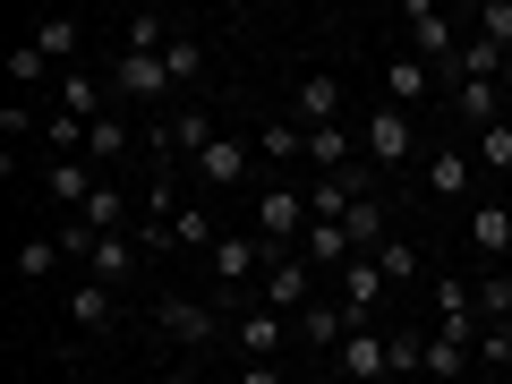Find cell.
<instances>
[{
    "instance_id": "obj_1",
    "label": "cell",
    "mask_w": 512,
    "mask_h": 384,
    "mask_svg": "<svg viewBox=\"0 0 512 384\" xmlns=\"http://www.w3.org/2000/svg\"><path fill=\"white\" fill-rule=\"evenodd\" d=\"M205 274H214L222 299H256V291H265V274H274V256H265V239H256V231H222L214 248H205Z\"/></svg>"
},
{
    "instance_id": "obj_2",
    "label": "cell",
    "mask_w": 512,
    "mask_h": 384,
    "mask_svg": "<svg viewBox=\"0 0 512 384\" xmlns=\"http://www.w3.org/2000/svg\"><path fill=\"white\" fill-rule=\"evenodd\" d=\"M402 26H410V60H427V69H453L461 35H453V18H444V9H427V0H410V9H402Z\"/></svg>"
},
{
    "instance_id": "obj_3",
    "label": "cell",
    "mask_w": 512,
    "mask_h": 384,
    "mask_svg": "<svg viewBox=\"0 0 512 384\" xmlns=\"http://www.w3.org/2000/svg\"><path fill=\"white\" fill-rule=\"evenodd\" d=\"M308 299H316V265L282 248V256H274V274H265V291H256V308H274V316H299Z\"/></svg>"
},
{
    "instance_id": "obj_4",
    "label": "cell",
    "mask_w": 512,
    "mask_h": 384,
    "mask_svg": "<svg viewBox=\"0 0 512 384\" xmlns=\"http://www.w3.org/2000/svg\"><path fill=\"white\" fill-rule=\"evenodd\" d=\"M308 188H265V197H256V239H282V248H291V239H308Z\"/></svg>"
},
{
    "instance_id": "obj_5",
    "label": "cell",
    "mask_w": 512,
    "mask_h": 384,
    "mask_svg": "<svg viewBox=\"0 0 512 384\" xmlns=\"http://www.w3.org/2000/svg\"><path fill=\"white\" fill-rule=\"evenodd\" d=\"M333 367H342L350 384H384V376H393V333H376V325H359V333H350L342 350H333Z\"/></svg>"
},
{
    "instance_id": "obj_6",
    "label": "cell",
    "mask_w": 512,
    "mask_h": 384,
    "mask_svg": "<svg viewBox=\"0 0 512 384\" xmlns=\"http://www.w3.org/2000/svg\"><path fill=\"white\" fill-rule=\"evenodd\" d=\"M359 146H367V163H410V111L402 103H376L367 128H359Z\"/></svg>"
},
{
    "instance_id": "obj_7",
    "label": "cell",
    "mask_w": 512,
    "mask_h": 384,
    "mask_svg": "<svg viewBox=\"0 0 512 384\" xmlns=\"http://www.w3.org/2000/svg\"><path fill=\"white\" fill-rule=\"evenodd\" d=\"M384 291H393V282H384L376 256H350V265H342V308H350V325H376Z\"/></svg>"
},
{
    "instance_id": "obj_8",
    "label": "cell",
    "mask_w": 512,
    "mask_h": 384,
    "mask_svg": "<svg viewBox=\"0 0 512 384\" xmlns=\"http://www.w3.org/2000/svg\"><path fill=\"white\" fill-rule=\"evenodd\" d=\"M111 94H128V103H154V94H180V86H171V69H163V60L120 52V60H111Z\"/></svg>"
},
{
    "instance_id": "obj_9",
    "label": "cell",
    "mask_w": 512,
    "mask_h": 384,
    "mask_svg": "<svg viewBox=\"0 0 512 384\" xmlns=\"http://www.w3.org/2000/svg\"><path fill=\"white\" fill-rule=\"evenodd\" d=\"M137 256H146V248H137V231H103V239H94V256H86V282L120 291V282L137 274Z\"/></svg>"
},
{
    "instance_id": "obj_10",
    "label": "cell",
    "mask_w": 512,
    "mask_h": 384,
    "mask_svg": "<svg viewBox=\"0 0 512 384\" xmlns=\"http://www.w3.org/2000/svg\"><path fill=\"white\" fill-rule=\"evenodd\" d=\"M154 325H163L171 342L197 350V342H214V333H222V316L205 308V299H154Z\"/></svg>"
},
{
    "instance_id": "obj_11",
    "label": "cell",
    "mask_w": 512,
    "mask_h": 384,
    "mask_svg": "<svg viewBox=\"0 0 512 384\" xmlns=\"http://www.w3.org/2000/svg\"><path fill=\"white\" fill-rule=\"evenodd\" d=\"M291 120H299V128H333V120H342V77H325V69H316V77H299Z\"/></svg>"
},
{
    "instance_id": "obj_12",
    "label": "cell",
    "mask_w": 512,
    "mask_h": 384,
    "mask_svg": "<svg viewBox=\"0 0 512 384\" xmlns=\"http://www.w3.org/2000/svg\"><path fill=\"white\" fill-rule=\"evenodd\" d=\"M188 171H197V188H239V180H248V146H239V137H214Z\"/></svg>"
},
{
    "instance_id": "obj_13",
    "label": "cell",
    "mask_w": 512,
    "mask_h": 384,
    "mask_svg": "<svg viewBox=\"0 0 512 384\" xmlns=\"http://www.w3.org/2000/svg\"><path fill=\"white\" fill-rule=\"evenodd\" d=\"M461 231H470V248H478V256H487V265H495V256L512 248V205H504V197L470 205V222H461Z\"/></svg>"
},
{
    "instance_id": "obj_14",
    "label": "cell",
    "mask_w": 512,
    "mask_h": 384,
    "mask_svg": "<svg viewBox=\"0 0 512 384\" xmlns=\"http://www.w3.org/2000/svg\"><path fill=\"white\" fill-rule=\"evenodd\" d=\"M282 325H291V316H274V308H239V325H231L239 359H274V350H282Z\"/></svg>"
},
{
    "instance_id": "obj_15",
    "label": "cell",
    "mask_w": 512,
    "mask_h": 384,
    "mask_svg": "<svg viewBox=\"0 0 512 384\" xmlns=\"http://www.w3.org/2000/svg\"><path fill=\"white\" fill-rule=\"evenodd\" d=\"M299 333H308L316 350H342L359 325H350V308H342V299H308V308H299Z\"/></svg>"
},
{
    "instance_id": "obj_16",
    "label": "cell",
    "mask_w": 512,
    "mask_h": 384,
    "mask_svg": "<svg viewBox=\"0 0 512 384\" xmlns=\"http://www.w3.org/2000/svg\"><path fill=\"white\" fill-rule=\"evenodd\" d=\"M52 94H60V111H69V120H86V128H94V120L111 111V94L94 86L86 69H60V86H52Z\"/></svg>"
},
{
    "instance_id": "obj_17",
    "label": "cell",
    "mask_w": 512,
    "mask_h": 384,
    "mask_svg": "<svg viewBox=\"0 0 512 384\" xmlns=\"http://www.w3.org/2000/svg\"><path fill=\"white\" fill-rule=\"evenodd\" d=\"M256 154H265V163H308V128H299L291 111H282V120H265V128H256Z\"/></svg>"
},
{
    "instance_id": "obj_18",
    "label": "cell",
    "mask_w": 512,
    "mask_h": 384,
    "mask_svg": "<svg viewBox=\"0 0 512 384\" xmlns=\"http://www.w3.org/2000/svg\"><path fill=\"white\" fill-rule=\"evenodd\" d=\"M43 188H52V205H69V214H86V197H94L103 180H94V171H86V163L69 154V163H52V171H43Z\"/></svg>"
},
{
    "instance_id": "obj_19",
    "label": "cell",
    "mask_w": 512,
    "mask_h": 384,
    "mask_svg": "<svg viewBox=\"0 0 512 384\" xmlns=\"http://www.w3.org/2000/svg\"><path fill=\"white\" fill-rule=\"evenodd\" d=\"M299 256H308L316 274H325V265H350L359 248H350V231H342V222H308V239H299Z\"/></svg>"
},
{
    "instance_id": "obj_20",
    "label": "cell",
    "mask_w": 512,
    "mask_h": 384,
    "mask_svg": "<svg viewBox=\"0 0 512 384\" xmlns=\"http://www.w3.org/2000/svg\"><path fill=\"white\" fill-rule=\"evenodd\" d=\"M495 86H504V77H461V86H453V111H461L470 128H495V103H504Z\"/></svg>"
},
{
    "instance_id": "obj_21",
    "label": "cell",
    "mask_w": 512,
    "mask_h": 384,
    "mask_svg": "<svg viewBox=\"0 0 512 384\" xmlns=\"http://www.w3.org/2000/svg\"><path fill=\"white\" fill-rule=\"evenodd\" d=\"M111 308H120V291H103V282H77V291H69V325L77 333H103Z\"/></svg>"
},
{
    "instance_id": "obj_22",
    "label": "cell",
    "mask_w": 512,
    "mask_h": 384,
    "mask_svg": "<svg viewBox=\"0 0 512 384\" xmlns=\"http://www.w3.org/2000/svg\"><path fill=\"white\" fill-rule=\"evenodd\" d=\"M470 171H478V154H427V188H436V197H470Z\"/></svg>"
},
{
    "instance_id": "obj_23",
    "label": "cell",
    "mask_w": 512,
    "mask_h": 384,
    "mask_svg": "<svg viewBox=\"0 0 512 384\" xmlns=\"http://www.w3.org/2000/svg\"><path fill=\"white\" fill-rule=\"evenodd\" d=\"M26 43H35L52 69H69V60H77V18H35V35H26Z\"/></svg>"
},
{
    "instance_id": "obj_24",
    "label": "cell",
    "mask_w": 512,
    "mask_h": 384,
    "mask_svg": "<svg viewBox=\"0 0 512 384\" xmlns=\"http://www.w3.org/2000/svg\"><path fill=\"white\" fill-rule=\"evenodd\" d=\"M342 231H350V248H359V256H376L384 239H393V231H384V205H376V197H359V205H350V222H342Z\"/></svg>"
},
{
    "instance_id": "obj_25",
    "label": "cell",
    "mask_w": 512,
    "mask_h": 384,
    "mask_svg": "<svg viewBox=\"0 0 512 384\" xmlns=\"http://www.w3.org/2000/svg\"><path fill=\"white\" fill-rule=\"evenodd\" d=\"M205 146H214V120H205V103H188L180 120H171V154H188V163H197Z\"/></svg>"
},
{
    "instance_id": "obj_26",
    "label": "cell",
    "mask_w": 512,
    "mask_h": 384,
    "mask_svg": "<svg viewBox=\"0 0 512 384\" xmlns=\"http://www.w3.org/2000/svg\"><path fill=\"white\" fill-rule=\"evenodd\" d=\"M419 94H427V60H410V52H402L393 69H384V103H402V111H410Z\"/></svg>"
},
{
    "instance_id": "obj_27",
    "label": "cell",
    "mask_w": 512,
    "mask_h": 384,
    "mask_svg": "<svg viewBox=\"0 0 512 384\" xmlns=\"http://www.w3.org/2000/svg\"><path fill=\"white\" fill-rule=\"evenodd\" d=\"M470 291H478V325H512V274L504 265H495L487 282H470Z\"/></svg>"
},
{
    "instance_id": "obj_28",
    "label": "cell",
    "mask_w": 512,
    "mask_h": 384,
    "mask_svg": "<svg viewBox=\"0 0 512 384\" xmlns=\"http://www.w3.org/2000/svg\"><path fill=\"white\" fill-rule=\"evenodd\" d=\"M163 69H171V86H197V77H205V43L197 35H171L163 43Z\"/></svg>"
},
{
    "instance_id": "obj_29",
    "label": "cell",
    "mask_w": 512,
    "mask_h": 384,
    "mask_svg": "<svg viewBox=\"0 0 512 384\" xmlns=\"http://www.w3.org/2000/svg\"><path fill=\"white\" fill-rule=\"evenodd\" d=\"M60 256H69V248H60V239H18V282H52V265H60Z\"/></svg>"
},
{
    "instance_id": "obj_30",
    "label": "cell",
    "mask_w": 512,
    "mask_h": 384,
    "mask_svg": "<svg viewBox=\"0 0 512 384\" xmlns=\"http://www.w3.org/2000/svg\"><path fill=\"white\" fill-rule=\"evenodd\" d=\"M77 222H86L94 239H103V231H120V222H128V197H120V188L103 180V188H94V197H86V214H77Z\"/></svg>"
},
{
    "instance_id": "obj_31",
    "label": "cell",
    "mask_w": 512,
    "mask_h": 384,
    "mask_svg": "<svg viewBox=\"0 0 512 384\" xmlns=\"http://www.w3.org/2000/svg\"><path fill=\"white\" fill-rule=\"evenodd\" d=\"M214 239H222V231H214V214H205V205H180V222H171V248H197V256H205Z\"/></svg>"
},
{
    "instance_id": "obj_32",
    "label": "cell",
    "mask_w": 512,
    "mask_h": 384,
    "mask_svg": "<svg viewBox=\"0 0 512 384\" xmlns=\"http://www.w3.org/2000/svg\"><path fill=\"white\" fill-rule=\"evenodd\" d=\"M9 86H60V69L35 52V43H18V52H9Z\"/></svg>"
},
{
    "instance_id": "obj_33",
    "label": "cell",
    "mask_w": 512,
    "mask_h": 384,
    "mask_svg": "<svg viewBox=\"0 0 512 384\" xmlns=\"http://www.w3.org/2000/svg\"><path fill=\"white\" fill-rule=\"evenodd\" d=\"M86 154H94V163H120V154H128V128L111 120V111H103V120L86 128Z\"/></svg>"
},
{
    "instance_id": "obj_34",
    "label": "cell",
    "mask_w": 512,
    "mask_h": 384,
    "mask_svg": "<svg viewBox=\"0 0 512 384\" xmlns=\"http://www.w3.org/2000/svg\"><path fill=\"white\" fill-rule=\"evenodd\" d=\"M376 265H384V282H410V274H419V248H410V239L393 231V239L376 248Z\"/></svg>"
},
{
    "instance_id": "obj_35",
    "label": "cell",
    "mask_w": 512,
    "mask_h": 384,
    "mask_svg": "<svg viewBox=\"0 0 512 384\" xmlns=\"http://www.w3.org/2000/svg\"><path fill=\"white\" fill-rule=\"evenodd\" d=\"M478 367L512 376V325H487V333H478Z\"/></svg>"
},
{
    "instance_id": "obj_36",
    "label": "cell",
    "mask_w": 512,
    "mask_h": 384,
    "mask_svg": "<svg viewBox=\"0 0 512 384\" xmlns=\"http://www.w3.org/2000/svg\"><path fill=\"white\" fill-rule=\"evenodd\" d=\"M478 163H495V171H512V120H495V128H478Z\"/></svg>"
},
{
    "instance_id": "obj_37",
    "label": "cell",
    "mask_w": 512,
    "mask_h": 384,
    "mask_svg": "<svg viewBox=\"0 0 512 384\" xmlns=\"http://www.w3.org/2000/svg\"><path fill=\"white\" fill-rule=\"evenodd\" d=\"M43 137H52V154H60V163H69V154L86 146V120H69V111H52V128H43Z\"/></svg>"
},
{
    "instance_id": "obj_38",
    "label": "cell",
    "mask_w": 512,
    "mask_h": 384,
    "mask_svg": "<svg viewBox=\"0 0 512 384\" xmlns=\"http://www.w3.org/2000/svg\"><path fill=\"white\" fill-rule=\"evenodd\" d=\"M461 359H470L461 342H427V376H461Z\"/></svg>"
},
{
    "instance_id": "obj_39",
    "label": "cell",
    "mask_w": 512,
    "mask_h": 384,
    "mask_svg": "<svg viewBox=\"0 0 512 384\" xmlns=\"http://www.w3.org/2000/svg\"><path fill=\"white\" fill-rule=\"evenodd\" d=\"M239 384H282V367L274 359H248V376H239Z\"/></svg>"
},
{
    "instance_id": "obj_40",
    "label": "cell",
    "mask_w": 512,
    "mask_h": 384,
    "mask_svg": "<svg viewBox=\"0 0 512 384\" xmlns=\"http://www.w3.org/2000/svg\"><path fill=\"white\" fill-rule=\"evenodd\" d=\"M154 384H197V376H188V367H163V376H154Z\"/></svg>"
},
{
    "instance_id": "obj_41",
    "label": "cell",
    "mask_w": 512,
    "mask_h": 384,
    "mask_svg": "<svg viewBox=\"0 0 512 384\" xmlns=\"http://www.w3.org/2000/svg\"><path fill=\"white\" fill-rule=\"evenodd\" d=\"M504 94H512V60H504Z\"/></svg>"
},
{
    "instance_id": "obj_42",
    "label": "cell",
    "mask_w": 512,
    "mask_h": 384,
    "mask_svg": "<svg viewBox=\"0 0 512 384\" xmlns=\"http://www.w3.org/2000/svg\"><path fill=\"white\" fill-rule=\"evenodd\" d=\"M504 384H512V376H504Z\"/></svg>"
}]
</instances>
